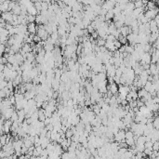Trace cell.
<instances>
[{"label":"cell","mask_w":159,"mask_h":159,"mask_svg":"<svg viewBox=\"0 0 159 159\" xmlns=\"http://www.w3.org/2000/svg\"><path fill=\"white\" fill-rule=\"evenodd\" d=\"M36 35H38L39 37L41 38L42 41L44 42H46L47 41V39L48 38V33L47 32L46 30V27H45V25L44 24H40V25H37V33H36Z\"/></svg>","instance_id":"6da1fadb"},{"label":"cell","mask_w":159,"mask_h":159,"mask_svg":"<svg viewBox=\"0 0 159 159\" xmlns=\"http://www.w3.org/2000/svg\"><path fill=\"white\" fill-rule=\"evenodd\" d=\"M14 112H15V107L12 106V107L6 109L4 111H1V115L4 116L6 118V120H10V118H11L12 114H14Z\"/></svg>","instance_id":"7a4b0ae2"},{"label":"cell","mask_w":159,"mask_h":159,"mask_svg":"<svg viewBox=\"0 0 159 159\" xmlns=\"http://www.w3.org/2000/svg\"><path fill=\"white\" fill-rule=\"evenodd\" d=\"M114 141L118 143L126 141V130H119L116 134L114 135Z\"/></svg>","instance_id":"3957f363"},{"label":"cell","mask_w":159,"mask_h":159,"mask_svg":"<svg viewBox=\"0 0 159 159\" xmlns=\"http://www.w3.org/2000/svg\"><path fill=\"white\" fill-rule=\"evenodd\" d=\"M106 66V69H107V76L108 77H114L115 74H116V67L114 65H112V64H107Z\"/></svg>","instance_id":"277c9868"},{"label":"cell","mask_w":159,"mask_h":159,"mask_svg":"<svg viewBox=\"0 0 159 159\" xmlns=\"http://www.w3.org/2000/svg\"><path fill=\"white\" fill-rule=\"evenodd\" d=\"M1 18L4 20L6 23H11L13 22V13L11 11H7V12H4V13H2V15H1Z\"/></svg>","instance_id":"5b68a950"},{"label":"cell","mask_w":159,"mask_h":159,"mask_svg":"<svg viewBox=\"0 0 159 159\" xmlns=\"http://www.w3.org/2000/svg\"><path fill=\"white\" fill-rule=\"evenodd\" d=\"M115 5H116V2H115V1H106V2H104L103 5L101 6V8H103V9H106L107 11H109V10L114 9V8L115 7Z\"/></svg>","instance_id":"8992f818"},{"label":"cell","mask_w":159,"mask_h":159,"mask_svg":"<svg viewBox=\"0 0 159 159\" xmlns=\"http://www.w3.org/2000/svg\"><path fill=\"white\" fill-rule=\"evenodd\" d=\"M102 67H103V64H102V63L96 62V63L91 67V69H92V71H93L94 73H96V74H100V73H101Z\"/></svg>","instance_id":"52a82bcc"},{"label":"cell","mask_w":159,"mask_h":159,"mask_svg":"<svg viewBox=\"0 0 159 159\" xmlns=\"http://www.w3.org/2000/svg\"><path fill=\"white\" fill-rule=\"evenodd\" d=\"M28 32L30 33V35H35L37 33V26L35 25V23H28Z\"/></svg>","instance_id":"ba28073f"},{"label":"cell","mask_w":159,"mask_h":159,"mask_svg":"<svg viewBox=\"0 0 159 159\" xmlns=\"http://www.w3.org/2000/svg\"><path fill=\"white\" fill-rule=\"evenodd\" d=\"M40 141H41V147L43 149H47L48 144L50 143V139H48L47 137H44V138H40Z\"/></svg>","instance_id":"9c48e42d"},{"label":"cell","mask_w":159,"mask_h":159,"mask_svg":"<svg viewBox=\"0 0 159 159\" xmlns=\"http://www.w3.org/2000/svg\"><path fill=\"white\" fill-rule=\"evenodd\" d=\"M107 88H108V90H110V91L112 92L113 95H116V94L118 93V86H117L115 83L109 85Z\"/></svg>","instance_id":"30bf717a"},{"label":"cell","mask_w":159,"mask_h":159,"mask_svg":"<svg viewBox=\"0 0 159 159\" xmlns=\"http://www.w3.org/2000/svg\"><path fill=\"white\" fill-rule=\"evenodd\" d=\"M38 116H39V121H42V122H45V120L47 119V117L46 115V111L44 109H39L38 110Z\"/></svg>","instance_id":"8fae6325"},{"label":"cell","mask_w":159,"mask_h":159,"mask_svg":"<svg viewBox=\"0 0 159 159\" xmlns=\"http://www.w3.org/2000/svg\"><path fill=\"white\" fill-rule=\"evenodd\" d=\"M105 47L108 49L109 51H111V52H114V51H116V47H114V42H109V41H106V44H105Z\"/></svg>","instance_id":"7c38bea8"},{"label":"cell","mask_w":159,"mask_h":159,"mask_svg":"<svg viewBox=\"0 0 159 159\" xmlns=\"http://www.w3.org/2000/svg\"><path fill=\"white\" fill-rule=\"evenodd\" d=\"M35 62H37V64H44L46 63V58L44 55H40V54H37L36 57H35Z\"/></svg>","instance_id":"4fadbf2b"},{"label":"cell","mask_w":159,"mask_h":159,"mask_svg":"<svg viewBox=\"0 0 159 159\" xmlns=\"http://www.w3.org/2000/svg\"><path fill=\"white\" fill-rule=\"evenodd\" d=\"M54 45L53 44H51V43H47L46 42L45 43V46H44V49L46 50V52H52V51L54 50Z\"/></svg>","instance_id":"5bb4252c"},{"label":"cell","mask_w":159,"mask_h":159,"mask_svg":"<svg viewBox=\"0 0 159 159\" xmlns=\"http://www.w3.org/2000/svg\"><path fill=\"white\" fill-rule=\"evenodd\" d=\"M9 35V32L6 28H0V38H7Z\"/></svg>","instance_id":"9a60e30c"},{"label":"cell","mask_w":159,"mask_h":159,"mask_svg":"<svg viewBox=\"0 0 159 159\" xmlns=\"http://www.w3.org/2000/svg\"><path fill=\"white\" fill-rule=\"evenodd\" d=\"M91 110L93 111L94 114H95L96 115H99V114H100V113H101V108L97 104V103H96V104L91 105Z\"/></svg>","instance_id":"2e32d148"},{"label":"cell","mask_w":159,"mask_h":159,"mask_svg":"<svg viewBox=\"0 0 159 159\" xmlns=\"http://www.w3.org/2000/svg\"><path fill=\"white\" fill-rule=\"evenodd\" d=\"M114 10H109L107 12V14L105 15V22H108V21H111V20L114 19Z\"/></svg>","instance_id":"e0dca14e"},{"label":"cell","mask_w":159,"mask_h":159,"mask_svg":"<svg viewBox=\"0 0 159 159\" xmlns=\"http://www.w3.org/2000/svg\"><path fill=\"white\" fill-rule=\"evenodd\" d=\"M148 93H149V92L146 91L144 89H139V90H138V96H139V99H142V98H144Z\"/></svg>","instance_id":"ac0fdd59"},{"label":"cell","mask_w":159,"mask_h":159,"mask_svg":"<svg viewBox=\"0 0 159 159\" xmlns=\"http://www.w3.org/2000/svg\"><path fill=\"white\" fill-rule=\"evenodd\" d=\"M14 97H15L16 102H21V101H23L25 99L23 94L21 93H14Z\"/></svg>","instance_id":"d6986e66"},{"label":"cell","mask_w":159,"mask_h":159,"mask_svg":"<svg viewBox=\"0 0 159 159\" xmlns=\"http://www.w3.org/2000/svg\"><path fill=\"white\" fill-rule=\"evenodd\" d=\"M146 142V137L144 135L140 136L138 138V140H136V144H139V145H141V144H145Z\"/></svg>","instance_id":"ffe728a7"},{"label":"cell","mask_w":159,"mask_h":159,"mask_svg":"<svg viewBox=\"0 0 159 159\" xmlns=\"http://www.w3.org/2000/svg\"><path fill=\"white\" fill-rule=\"evenodd\" d=\"M97 78H98V80H99L100 82L105 81V80H107V74H103V73L97 74Z\"/></svg>","instance_id":"44dd1931"},{"label":"cell","mask_w":159,"mask_h":159,"mask_svg":"<svg viewBox=\"0 0 159 159\" xmlns=\"http://www.w3.org/2000/svg\"><path fill=\"white\" fill-rule=\"evenodd\" d=\"M153 126L155 129L159 130V115H157L156 117L154 118V121H153Z\"/></svg>","instance_id":"7402d4cb"},{"label":"cell","mask_w":159,"mask_h":159,"mask_svg":"<svg viewBox=\"0 0 159 159\" xmlns=\"http://www.w3.org/2000/svg\"><path fill=\"white\" fill-rule=\"evenodd\" d=\"M105 44H106V40H104L103 38H101V37H99L97 39V46L98 47H104Z\"/></svg>","instance_id":"603a6c76"},{"label":"cell","mask_w":159,"mask_h":159,"mask_svg":"<svg viewBox=\"0 0 159 159\" xmlns=\"http://www.w3.org/2000/svg\"><path fill=\"white\" fill-rule=\"evenodd\" d=\"M8 142V134H4L1 136V146L3 147Z\"/></svg>","instance_id":"cb8c5ba5"},{"label":"cell","mask_w":159,"mask_h":159,"mask_svg":"<svg viewBox=\"0 0 159 159\" xmlns=\"http://www.w3.org/2000/svg\"><path fill=\"white\" fill-rule=\"evenodd\" d=\"M134 139V133L131 130H126V140Z\"/></svg>","instance_id":"d4e9b609"},{"label":"cell","mask_w":159,"mask_h":159,"mask_svg":"<svg viewBox=\"0 0 159 159\" xmlns=\"http://www.w3.org/2000/svg\"><path fill=\"white\" fill-rule=\"evenodd\" d=\"M36 20V16H34V15H27V22L28 23H33L34 22H35Z\"/></svg>","instance_id":"484cf974"},{"label":"cell","mask_w":159,"mask_h":159,"mask_svg":"<svg viewBox=\"0 0 159 159\" xmlns=\"http://www.w3.org/2000/svg\"><path fill=\"white\" fill-rule=\"evenodd\" d=\"M65 136H66V139H72L73 136H74V132H73V130H72L71 128H69V129L65 132Z\"/></svg>","instance_id":"4316f807"},{"label":"cell","mask_w":159,"mask_h":159,"mask_svg":"<svg viewBox=\"0 0 159 159\" xmlns=\"http://www.w3.org/2000/svg\"><path fill=\"white\" fill-rule=\"evenodd\" d=\"M143 153L146 156H149V157H150V156L154 154V150H153V149H145Z\"/></svg>","instance_id":"83f0119b"},{"label":"cell","mask_w":159,"mask_h":159,"mask_svg":"<svg viewBox=\"0 0 159 159\" xmlns=\"http://www.w3.org/2000/svg\"><path fill=\"white\" fill-rule=\"evenodd\" d=\"M10 120H11L12 122H16V121L19 120V115H18V113H17V111H16V112H14V114H12Z\"/></svg>","instance_id":"f1b7e54d"},{"label":"cell","mask_w":159,"mask_h":159,"mask_svg":"<svg viewBox=\"0 0 159 159\" xmlns=\"http://www.w3.org/2000/svg\"><path fill=\"white\" fill-rule=\"evenodd\" d=\"M8 87V82L4 80V81H0V89H4L5 88Z\"/></svg>","instance_id":"f546056e"},{"label":"cell","mask_w":159,"mask_h":159,"mask_svg":"<svg viewBox=\"0 0 159 159\" xmlns=\"http://www.w3.org/2000/svg\"><path fill=\"white\" fill-rule=\"evenodd\" d=\"M144 145H145V149H153L154 142H152V141H146Z\"/></svg>","instance_id":"4dcf8cb0"},{"label":"cell","mask_w":159,"mask_h":159,"mask_svg":"<svg viewBox=\"0 0 159 159\" xmlns=\"http://www.w3.org/2000/svg\"><path fill=\"white\" fill-rule=\"evenodd\" d=\"M62 159H72V158H71V156L68 152H64L62 155Z\"/></svg>","instance_id":"1f68e13d"},{"label":"cell","mask_w":159,"mask_h":159,"mask_svg":"<svg viewBox=\"0 0 159 159\" xmlns=\"http://www.w3.org/2000/svg\"><path fill=\"white\" fill-rule=\"evenodd\" d=\"M115 40H117V39L113 35H108V37H107V40H106V41H109V42H114Z\"/></svg>","instance_id":"d6a6232c"},{"label":"cell","mask_w":159,"mask_h":159,"mask_svg":"<svg viewBox=\"0 0 159 159\" xmlns=\"http://www.w3.org/2000/svg\"><path fill=\"white\" fill-rule=\"evenodd\" d=\"M33 40H34V42L36 43V44H38V43H40L42 40H41V38L39 37L37 35H35V36H34V38H33Z\"/></svg>","instance_id":"836d02e7"},{"label":"cell","mask_w":159,"mask_h":159,"mask_svg":"<svg viewBox=\"0 0 159 159\" xmlns=\"http://www.w3.org/2000/svg\"><path fill=\"white\" fill-rule=\"evenodd\" d=\"M114 47H116V49H119V48L122 47V44L119 42V40H115V41L114 42Z\"/></svg>","instance_id":"e575fe53"},{"label":"cell","mask_w":159,"mask_h":159,"mask_svg":"<svg viewBox=\"0 0 159 159\" xmlns=\"http://www.w3.org/2000/svg\"><path fill=\"white\" fill-rule=\"evenodd\" d=\"M153 150H154V151H156V152L159 151V143H158V141H156V142H155V143H154V145H153Z\"/></svg>","instance_id":"d590c367"},{"label":"cell","mask_w":159,"mask_h":159,"mask_svg":"<svg viewBox=\"0 0 159 159\" xmlns=\"http://www.w3.org/2000/svg\"><path fill=\"white\" fill-rule=\"evenodd\" d=\"M0 49H1V53H2V55H4L5 51L7 50V48H6V45L1 44V45H0Z\"/></svg>","instance_id":"8d00e7d4"},{"label":"cell","mask_w":159,"mask_h":159,"mask_svg":"<svg viewBox=\"0 0 159 159\" xmlns=\"http://www.w3.org/2000/svg\"><path fill=\"white\" fill-rule=\"evenodd\" d=\"M46 128L47 129V131H53V130H54V126L52 124H49L47 125V126H46Z\"/></svg>","instance_id":"74e56055"},{"label":"cell","mask_w":159,"mask_h":159,"mask_svg":"<svg viewBox=\"0 0 159 159\" xmlns=\"http://www.w3.org/2000/svg\"><path fill=\"white\" fill-rule=\"evenodd\" d=\"M87 29H88V31H89V33L90 34V35H92L94 32H95V29H94V28L92 27L91 25H89V26L88 28H87Z\"/></svg>","instance_id":"f35d334b"},{"label":"cell","mask_w":159,"mask_h":159,"mask_svg":"<svg viewBox=\"0 0 159 159\" xmlns=\"http://www.w3.org/2000/svg\"><path fill=\"white\" fill-rule=\"evenodd\" d=\"M44 123H45V125H46V126H47V125L51 124V120H50V118H47V119L45 120V122H44Z\"/></svg>","instance_id":"ab89813d"},{"label":"cell","mask_w":159,"mask_h":159,"mask_svg":"<svg viewBox=\"0 0 159 159\" xmlns=\"http://www.w3.org/2000/svg\"><path fill=\"white\" fill-rule=\"evenodd\" d=\"M5 68H6V65H5V64H0V71H1V72H4Z\"/></svg>","instance_id":"60d3db41"},{"label":"cell","mask_w":159,"mask_h":159,"mask_svg":"<svg viewBox=\"0 0 159 159\" xmlns=\"http://www.w3.org/2000/svg\"><path fill=\"white\" fill-rule=\"evenodd\" d=\"M18 159H26V158H25V155H21V156L18 157Z\"/></svg>","instance_id":"b9f144b4"},{"label":"cell","mask_w":159,"mask_h":159,"mask_svg":"<svg viewBox=\"0 0 159 159\" xmlns=\"http://www.w3.org/2000/svg\"><path fill=\"white\" fill-rule=\"evenodd\" d=\"M30 159H36V157H35V156H32V157H31Z\"/></svg>","instance_id":"7bdbcfd3"},{"label":"cell","mask_w":159,"mask_h":159,"mask_svg":"<svg viewBox=\"0 0 159 159\" xmlns=\"http://www.w3.org/2000/svg\"><path fill=\"white\" fill-rule=\"evenodd\" d=\"M1 159H8V157H6V158H1Z\"/></svg>","instance_id":"ee69618b"},{"label":"cell","mask_w":159,"mask_h":159,"mask_svg":"<svg viewBox=\"0 0 159 159\" xmlns=\"http://www.w3.org/2000/svg\"><path fill=\"white\" fill-rule=\"evenodd\" d=\"M75 159H78V158H75Z\"/></svg>","instance_id":"f6af8a7d"}]
</instances>
